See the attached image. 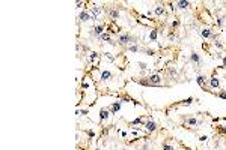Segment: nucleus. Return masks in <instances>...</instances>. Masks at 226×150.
I'll return each mask as SVG.
<instances>
[{
	"instance_id": "1",
	"label": "nucleus",
	"mask_w": 226,
	"mask_h": 150,
	"mask_svg": "<svg viewBox=\"0 0 226 150\" xmlns=\"http://www.w3.org/2000/svg\"><path fill=\"white\" fill-rule=\"evenodd\" d=\"M136 83L142 84V86H149V87H154V86L158 87V86H161V77L158 74H152V75L143 78V80H136Z\"/></svg>"
},
{
	"instance_id": "2",
	"label": "nucleus",
	"mask_w": 226,
	"mask_h": 150,
	"mask_svg": "<svg viewBox=\"0 0 226 150\" xmlns=\"http://www.w3.org/2000/svg\"><path fill=\"white\" fill-rule=\"evenodd\" d=\"M136 42H137V38L133 35H130V33H122V35L118 36V44L121 45V47H125V45H136Z\"/></svg>"
},
{
	"instance_id": "3",
	"label": "nucleus",
	"mask_w": 226,
	"mask_h": 150,
	"mask_svg": "<svg viewBox=\"0 0 226 150\" xmlns=\"http://www.w3.org/2000/svg\"><path fill=\"white\" fill-rule=\"evenodd\" d=\"M185 120V125L184 126H191V128H196V126L202 125V120H197L195 117H183Z\"/></svg>"
},
{
	"instance_id": "4",
	"label": "nucleus",
	"mask_w": 226,
	"mask_h": 150,
	"mask_svg": "<svg viewBox=\"0 0 226 150\" xmlns=\"http://www.w3.org/2000/svg\"><path fill=\"white\" fill-rule=\"evenodd\" d=\"M196 81H197V84H199L203 90L211 92V90H210V87H208V84H207V78L203 77V75H197V77H196Z\"/></svg>"
},
{
	"instance_id": "5",
	"label": "nucleus",
	"mask_w": 226,
	"mask_h": 150,
	"mask_svg": "<svg viewBox=\"0 0 226 150\" xmlns=\"http://www.w3.org/2000/svg\"><path fill=\"white\" fill-rule=\"evenodd\" d=\"M199 35H201L202 38H205V39H214V38H216L214 33L210 29H201L199 30Z\"/></svg>"
},
{
	"instance_id": "6",
	"label": "nucleus",
	"mask_w": 226,
	"mask_h": 150,
	"mask_svg": "<svg viewBox=\"0 0 226 150\" xmlns=\"http://www.w3.org/2000/svg\"><path fill=\"white\" fill-rule=\"evenodd\" d=\"M104 29H106V26H103V24H100V26H95V27L92 29V35H93V36H98V38H100V36L104 33Z\"/></svg>"
},
{
	"instance_id": "7",
	"label": "nucleus",
	"mask_w": 226,
	"mask_h": 150,
	"mask_svg": "<svg viewBox=\"0 0 226 150\" xmlns=\"http://www.w3.org/2000/svg\"><path fill=\"white\" fill-rule=\"evenodd\" d=\"M109 117H110V111L107 108H101V110H100V120L104 122V120H107Z\"/></svg>"
},
{
	"instance_id": "8",
	"label": "nucleus",
	"mask_w": 226,
	"mask_h": 150,
	"mask_svg": "<svg viewBox=\"0 0 226 150\" xmlns=\"http://www.w3.org/2000/svg\"><path fill=\"white\" fill-rule=\"evenodd\" d=\"M220 86V81L217 77H211L210 78V81H208V87H213V89H217Z\"/></svg>"
},
{
	"instance_id": "9",
	"label": "nucleus",
	"mask_w": 226,
	"mask_h": 150,
	"mask_svg": "<svg viewBox=\"0 0 226 150\" xmlns=\"http://www.w3.org/2000/svg\"><path fill=\"white\" fill-rule=\"evenodd\" d=\"M145 128H146L149 132H155L157 131V123L152 122V120H148L146 123H145Z\"/></svg>"
},
{
	"instance_id": "10",
	"label": "nucleus",
	"mask_w": 226,
	"mask_h": 150,
	"mask_svg": "<svg viewBox=\"0 0 226 150\" xmlns=\"http://www.w3.org/2000/svg\"><path fill=\"white\" fill-rule=\"evenodd\" d=\"M79 20H80V21H87V20H92L89 11H81V12H80V14H79Z\"/></svg>"
},
{
	"instance_id": "11",
	"label": "nucleus",
	"mask_w": 226,
	"mask_h": 150,
	"mask_svg": "<svg viewBox=\"0 0 226 150\" xmlns=\"http://www.w3.org/2000/svg\"><path fill=\"white\" fill-rule=\"evenodd\" d=\"M121 110V102H113L112 105H110V114H116L118 111Z\"/></svg>"
},
{
	"instance_id": "12",
	"label": "nucleus",
	"mask_w": 226,
	"mask_h": 150,
	"mask_svg": "<svg viewBox=\"0 0 226 150\" xmlns=\"http://www.w3.org/2000/svg\"><path fill=\"white\" fill-rule=\"evenodd\" d=\"M190 2H187V0H179V2H177V8L178 9H187V8H190Z\"/></svg>"
},
{
	"instance_id": "13",
	"label": "nucleus",
	"mask_w": 226,
	"mask_h": 150,
	"mask_svg": "<svg viewBox=\"0 0 226 150\" xmlns=\"http://www.w3.org/2000/svg\"><path fill=\"white\" fill-rule=\"evenodd\" d=\"M190 62H193V63H196V65H199V63H201V57H199V54H197V53H191V54H190Z\"/></svg>"
},
{
	"instance_id": "14",
	"label": "nucleus",
	"mask_w": 226,
	"mask_h": 150,
	"mask_svg": "<svg viewBox=\"0 0 226 150\" xmlns=\"http://www.w3.org/2000/svg\"><path fill=\"white\" fill-rule=\"evenodd\" d=\"M109 17L112 18V20H118V18H119V11H118V9H110Z\"/></svg>"
},
{
	"instance_id": "15",
	"label": "nucleus",
	"mask_w": 226,
	"mask_h": 150,
	"mask_svg": "<svg viewBox=\"0 0 226 150\" xmlns=\"http://www.w3.org/2000/svg\"><path fill=\"white\" fill-rule=\"evenodd\" d=\"M110 78H112V72L110 71H104L101 74V81H109Z\"/></svg>"
},
{
	"instance_id": "16",
	"label": "nucleus",
	"mask_w": 226,
	"mask_h": 150,
	"mask_svg": "<svg viewBox=\"0 0 226 150\" xmlns=\"http://www.w3.org/2000/svg\"><path fill=\"white\" fill-rule=\"evenodd\" d=\"M154 14H155V15H166V9L163 8V6H157L155 11H154Z\"/></svg>"
},
{
	"instance_id": "17",
	"label": "nucleus",
	"mask_w": 226,
	"mask_h": 150,
	"mask_svg": "<svg viewBox=\"0 0 226 150\" xmlns=\"http://www.w3.org/2000/svg\"><path fill=\"white\" fill-rule=\"evenodd\" d=\"M97 60H98V53H95V51L89 53V62H91V63H95Z\"/></svg>"
},
{
	"instance_id": "18",
	"label": "nucleus",
	"mask_w": 226,
	"mask_h": 150,
	"mask_svg": "<svg viewBox=\"0 0 226 150\" xmlns=\"http://www.w3.org/2000/svg\"><path fill=\"white\" fill-rule=\"evenodd\" d=\"M193 101H195V98H187V99L181 101L178 105H191V104H193Z\"/></svg>"
},
{
	"instance_id": "19",
	"label": "nucleus",
	"mask_w": 226,
	"mask_h": 150,
	"mask_svg": "<svg viewBox=\"0 0 226 150\" xmlns=\"http://www.w3.org/2000/svg\"><path fill=\"white\" fill-rule=\"evenodd\" d=\"M128 51H131V53H139V51H142V48L136 44V45H130V47H128Z\"/></svg>"
},
{
	"instance_id": "20",
	"label": "nucleus",
	"mask_w": 226,
	"mask_h": 150,
	"mask_svg": "<svg viewBox=\"0 0 226 150\" xmlns=\"http://www.w3.org/2000/svg\"><path fill=\"white\" fill-rule=\"evenodd\" d=\"M157 35H158V32H157L155 29H152L151 33H149V39H151V41H155V39H157Z\"/></svg>"
},
{
	"instance_id": "21",
	"label": "nucleus",
	"mask_w": 226,
	"mask_h": 150,
	"mask_svg": "<svg viewBox=\"0 0 226 150\" xmlns=\"http://www.w3.org/2000/svg\"><path fill=\"white\" fill-rule=\"evenodd\" d=\"M134 125H145V123H143V120H142V117H139V119L133 120V122H130V126H134Z\"/></svg>"
},
{
	"instance_id": "22",
	"label": "nucleus",
	"mask_w": 226,
	"mask_h": 150,
	"mask_svg": "<svg viewBox=\"0 0 226 150\" xmlns=\"http://www.w3.org/2000/svg\"><path fill=\"white\" fill-rule=\"evenodd\" d=\"M225 21H226V18L220 17L219 20H217V26H219V27H223V24H225Z\"/></svg>"
},
{
	"instance_id": "23",
	"label": "nucleus",
	"mask_w": 226,
	"mask_h": 150,
	"mask_svg": "<svg viewBox=\"0 0 226 150\" xmlns=\"http://www.w3.org/2000/svg\"><path fill=\"white\" fill-rule=\"evenodd\" d=\"M217 96H219V98H222V99H226V90L222 89L219 93H217Z\"/></svg>"
},
{
	"instance_id": "24",
	"label": "nucleus",
	"mask_w": 226,
	"mask_h": 150,
	"mask_svg": "<svg viewBox=\"0 0 226 150\" xmlns=\"http://www.w3.org/2000/svg\"><path fill=\"white\" fill-rule=\"evenodd\" d=\"M142 51H145L148 56H154V54H155V51H152L151 48H145V50H142Z\"/></svg>"
},
{
	"instance_id": "25",
	"label": "nucleus",
	"mask_w": 226,
	"mask_h": 150,
	"mask_svg": "<svg viewBox=\"0 0 226 150\" xmlns=\"http://www.w3.org/2000/svg\"><path fill=\"white\" fill-rule=\"evenodd\" d=\"M219 132H220V134H223V135H226V125L219 126Z\"/></svg>"
},
{
	"instance_id": "26",
	"label": "nucleus",
	"mask_w": 226,
	"mask_h": 150,
	"mask_svg": "<svg viewBox=\"0 0 226 150\" xmlns=\"http://www.w3.org/2000/svg\"><path fill=\"white\" fill-rule=\"evenodd\" d=\"M163 150H173V147H172L170 144L164 143V144H163Z\"/></svg>"
},
{
	"instance_id": "27",
	"label": "nucleus",
	"mask_w": 226,
	"mask_h": 150,
	"mask_svg": "<svg viewBox=\"0 0 226 150\" xmlns=\"http://www.w3.org/2000/svg\"><path fill=\"white\" fill-rule=\"evenodd\" d=\"M106 57H107V59H109L110 62H113V60H115V57H113V56H112L110 53H106Z\"/></svg>"
},
{
	"instance_id": "28",
	"label": "nucleus",
	"mask_w": 226,
	"mask_h": 150,
	"mask_svg": "<svg viewBox=\"0 0 226 150\" xmlns=\"http://www.w3.org/2000/svg\"><path fill=\"white\" fill-rule=\"evenodd\" d=\"M139 68H140L142 71H143V69H146V63H143V62H140V63H139Z\"/></svg>"
},
{
	"instance_id": "29",
	"label": "nucleus",
	"mask_w": 226,
	"mask_h": 150,
	"mask_svg": "<svg viewBox=\"0 0 226 150\" xmlns=\"http://www.w3.org/2000/svg\"><path fill=\"white\" fill-rule=\"evenodd\" d=\"M178 26H179V21H178V20H175V21H173V23H172V27H173V29H175V27H178Z\"/></svg>"
},
{
	"instance_id": "30",
	"label": "nucleus",
	"mask_w": 226,
	"mask_h": 150,
	"mask_svg": "<svg viewBox=\"0 0 226 150\" xmlns=\"http://www.w3.org/2000/svg\"><path fill=\"white\" fill-rule=\"evenodd\" d=\"M77 114H83V116H85V114H87V110H81V111H77Z\"/></svg>"
},
{
	"instance_id": "31",
	"label": "nucleus",
	"mask_w": 226,
	"mask_h": 150,
	"mask_svg": "<svg viewBox=\"0 0 226 150\" xmlns=\"http://www.w3.org/2000/svg\"><path fill=\"white\" fill-rule=\"evenodd\" d=\"M86 134H87L89 137H93V135H95V132H93V131H87V132H86Z\"/></svg>"
},
{
	"instance_id": "32",
	"label": "nucleus",
	"mask_w": 226,
	"mask_h": 150,
	"mask_svg": "<svg viewBox=\"0 0 226 150\" xmlns=\"http://www.w3.org/2000/svg\"><path fill=\"white\" fill-rule=\"evenodd\" d=\"M199 140H201V141H207V140H208V137H207V135H202V137L199 138Z\"/></svg>"
},
{
	"instance_id": "33",
	"label": "nucleus",
	"mask_w": 226,
	"mask_h": 150,
	"mask_svg": "<svg viewBox=\"0 0 226 150\" xmlns=\"http://www.w3.org/2000/svg\"><path fill=\"white\" fill-rule=\"evenodd\" d=\"M75 5H77V8H81V5H83V2H77Z\"/></svg>"
},
{
	"instance_id": "34",
	"label": "nucleus",
	"mask_w": 226,
	"mask_h": 150,
	"mask_svg": "<svg viewBox=\"0 0 226 150\" xmlns=\"http://www.w3.org/2000/svg\"><path fill=\"white\" fill-rule=\"evenodd\" d=\"M223 66L226 68V57H223Z\"/></svg>"
},
{
	"instance_id": "35",
	"label": "nucleus",
	"mask_w": 226,
	"mask_h": 150,
	"mask_svg": "<svg viewBox=\"0 0 226 150\" xmlns=\"http://www.w3.org/2000/svg\"><path fill=\"white\" fill-rule=\"evenodd\" d=\"M93 150H100V149H93Z\"/></svg>"
}]
</instances>
